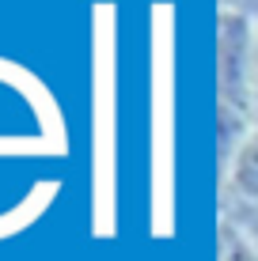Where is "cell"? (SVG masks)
Listing matches in <instances>:
<instances>
[{"label":"cell","instance_id":"6","mask_svg":"<svg viewBox=\"0 0 258 261\" xmlns=\"http://www.w3.org/2000/svg\"><path fill=\"white\" fill-rule=\"evenodd\" d=\"M220 12H232V15H243L258 27V0H217Z\"/></svg>","mask_w":258,"mask_h":261},{"label":"cell","instance_id":"7","mask_svg":"<svg viewBox=\"0 0 258 261\" xmlns=\"http://www.w3.org/2000/svg\"><path fill=\"white\" fill-rule=\"evenodd\" d=\"M254 121H258V65H254Z\"/></svg>","mask_w":258,"mask_h":261},{"label":"cell","instance_id":"5","mask_svg":"<svg viewBox=\"0 0 258 261\" xmlns=\"http://www.w3.org/2000/svg\"><path fill=\"white\" fill-rule=\"evenodd\" d=\"M217 261H258V254L228 223H217Z\"/></svg>","mask_w":258,"mask_h":261},{"label":"cell","instance_id":"4","mask_svg":"<svg viewBox=\"0 0 258 261\" xmlns=\"http://www.w3.org/2000/svg\"><path fill=\"white\" fill-rule=\"evenodd\" d=\"M217 208H220V223H228V227H232L236 235L243 239L247 246L254 250V254H258V204L239 201V197H232V193L220 190Z\"/></svg>","mask_w":258,"mask_h":261},{"label":"cell","instance_id":"1","mask_svg":"<svg viewBox=\"0 0 258 261\" xmlns=\"http://www.w3.org/2000/svg\"><path fill=\"white\" fill-rule=\"evenodd\" d=\"M254 65L258 27L243 15H217V102L247 110L254 118Z\"/></svg>","mask_w":258,"mask_h":261},{"label":"cell","instance_id":"2","mask_svg":"<svg viewBox=\"0 0 258 261\" xmlns=\"http://www.w3.org/2000/svg\"><path fill=\"white\" fill-rule=\"evenodd\" d=\"M258 121L247 110H236V106L217 102V159H220V178L228 174V167L236 163V155L243 151V144L254 137Z\"/></svg>","mask_w":258,"mask_h":261},{"label":"cell","instance_id":"3","mask_svg":"<svg viewBox=\"0 0 258 261\" xmlns=\"http://www.w3.org/2000/svg\"><path fill=\"white\" fill-rule=\"evenodd\" d=\"M220 190L239 197V201L258 204V129H254V137L243 144V151L236 155V163L228 167V174L220 178Z\"/></svg>","mask_w":258,"mask_h":261}]
</instances>
